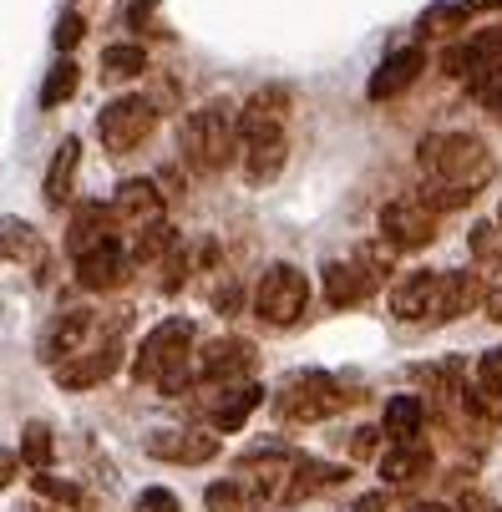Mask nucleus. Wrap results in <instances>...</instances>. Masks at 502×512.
<instances>
[{"mask_svg": "<svg viewBox=\"0 0 502 512\" xmlns=\"http://www.w3.org/2000/svg\"><path fill=\"white\" fill-rule=\"evenodd\" d=\"M416 168L426 173L432 188H457V193H472V198L497 173L487 142L472 137V132H426L416 142Z\"/></svg>", "mask_w": 502, "mask_h": 512, "instance_id": "1", "label": "nucleus"}, {"mask_svg": "<svg viewBox=\"0 0 502 512\" xmlns=\"http://www.w3.org/2000/svg\"><path fill=\"white\" fill-rule=\"evenodd\" d=\"M193 340H198V325L193 320H163L148 340L137 345L132 376L163 386L168 396H183L193 386Z\"/></svg>", "mask_w": 502, "mask_h": 512, "instance_id": "2", "label": "nucleus"}, {"mask_svg": "<svg viewBox=\"0 0 502 512\" xmlns=\"http://www.w3.org/2000/svg\"><path fill=\"white\" fill-rule=\"evenodd\" d=\"M178 142H183V158L193 173H219L239 158V112L229 102H208L183 117Z\"/></svg>", "mask_w": 502, "mask_h": 512, "instance_id": "3", "label": "nucleus"}, {"mask_svg": "<svg viewBox=\"0 0 502 512\" xmlns=\"http://www.w3.org/2000/svg\"><path fill=\"white\" fill-rule=\"evenodd\" d=\"M355 396H345V386L325 371H295L284 376V386L269 396L274 416L290 421V426H315V421H330L340 406H350Z\"/></svg>", "mask_w": 502, "mask_h": 512, "instance_id": "4", "label": "nucleus"}, {"mask_svg": "<svg viewBox=\"0 0 502 512\" xmlns=\"http://www.w3.org/2000/svg\"><path fill=\"white\" fill-rule=\"evenodd\" d=\"M310 305V279L295 269V264H269L259 274V289H254V315L264 325H295Z\"/></svg>", "mask_w": 502, "mask_h": 512, "instance_id": "5", "label": "nucleus"}, {"mask_svg": "<svg viewBox=\"0 0 502 512\" xmlns=\"http://www.w3.org/2000/svg\"><path fill=\"white\" fill-rule=\"evenodd\" d=\"M259 350L244 335H213L203 350H193V386H239L254 376Z\"/></svg>", "mask_w": 502, "mask_h": 512, "instance_id": "6", "label": "nucleus"}, {"mask_svg": "<svg viewBox=\"0 0 502 512\" xmlns=\"http://www.w3.org/2000/svg\"><path fill=\"white\" fill-rule=\"evenodd\" d=\"M158 127V107L153 97H112L102 112H97V137H102V148L107 153H137L142 142L153 137Z\"/></svg>", "mask_w": 502, "mask_h": 512, "instance_id": "7", "label": "nucleus"}, {"mask_svg": "<svg viewBox=\"0 0 502 512\" xmlns=\"http://www.w3.org/2000/svg\"><path fill=\"white\" fill-rule=\"evenodd\" d=\"M264 406V386L259 381H239V386H198V421L208 431H239L254 411Z\"/></svg>", "mask_w": 502, "mask_h": 512, "instance_id": "8", "label": "nucleus"}, {"mask_svg": "<svg viewBox=\"0 0 502 512\" xmlns=\"http://www.w3.org/2000/svg\"><path fill=\"white\" fill-rule=\"evenodd\" d=\"M153 462H173V467H203L224 452L219 436H208L203 426H163V431H148V442H142Z\"/></svg>", "mask_w": 502, "mask_h": 512, "instance_id": "9", "label": "nucleus"}, {"mask_svg": "<svg viewBox=\"0 0 502 512\" xmlns=\"http://www.w3.org/2000/svg\"><path fill=\"white\" fill-rule=\"evenodd\" d=\"M92 330H97V315L92 310H56L51 320H46V330H41V340H36V355H41V365H66L71 355H82L87 350V340H92Z\"/></svg>", "mask_w": 502, "mask_h": 512, "instance_id": "10", "label": "nucleus"}, {"mask_svg": "<svg viewBox=\"0 0 502 512\" xmlns=\"http://www.w3.org/2000/svg\"><path fill=\"white\" fill-rule=\"evenodd\" d=\"M381 239L396 249H426L437 239V213L421 198H391L381 208Z\"/></svg>", "mask_w": 502, "mask_h": 512, "instance_id": "11", "label": "nucleus"}, {"mask_svg": "<svg viewBox=\"0 0 502 512\" xmlns=\"http://www.w3.org/2000/svg\"><path fill=\"white\" fill-rule=\"evenodd\" d=\"M117 365H122V335H107L92 350H82V355H71L66 365H56V386L61 391H92V386L117 376Z\"/></svg>", "mask_w": 502, "mask_h": 512, "instance_id": "12", "label": "nucleus"}, {"mask_svg": "<svg viewBox=\"0 0 502 512\" xmlns=\"http://www.w3.org/2000/svg\"><path fill=\"white\" fill-rule=\"evenodd\" d=\"M290 107H295V97H290V87H279V82L249 92L244 107H234V112H239V142L284 132V117H290Z\"/></svg>", "mask_w": 502, "mask_h": 512, "instance_id": "13", "label": "nucleus"}, {"mask_svg": "<svg viewBox=\"0 0 502 512\" xmlns=\"http://www.w3.org/2000/svg\"><path fill=\"white\" fill-rule=\"evenodd\" d=\"M107 213H112V229L127 224L132 234L148 229V224H163V188L148 183V178H127V183L112 193Z\"/></svg>", "mask_w": 502, "mask_h": 512, "instance_id": "14", "label": "nucleus"}, {"mask_svg": "<svg viewBox=\"0 0 502 512\" xmlns=\"http://www.w3.org/2000/svg\"><path fill=\"white\" fill-rule=\"evenodd\" d=\"M391 315L406 325H432L437 315V269H416L391 284Z\"/></svg>", "mask_w": 502, "mask_h": 512, "instance_id": "15", "label": "nucleus"}, {"mask_svg": "<svg viewBox=\"0 0 502 512\" xmlns=\"http://www.w3.org/2000/svg\"><path fill=\"white\" fill-rule=\"evenodd\" d=\"M421 71H426V51H421V46H401V51H391V56L371 71L366 97H371V102H391V97H401L406 87H416Z\"/></svg>", "mask_w": 502, "mask_h": 512, "instance_id": "16", "label": "nucleus"}, {"mask_svg": "<svg viewBox=\"0 0 502 512\" xmlns=\"http://www.w3.org/2000/svg\"><path fill=\"white\" fill-rule=\"evenodd\" d=\"M482 295H487V284L477 274H467V269H437V315H432V325H447V320L472 315L482 305Z\"/></svg>", "mask_w": 502, "mask_h": 512, "instance_id": "17", "label": "nucleus"}, {"mask_svg": "<svg viewBox=\"0 0 502 512\" xmlns=\"http://www.w3.org/2000/svg\"><path fill=\"white\" fill-rule=\"evenodd\" d=\"M376 284H381V279H371L355 259H330V264H325V300H330L335 310L366 305V300L376 295Z\"/></svg>", "mask_w": 502, "mask_h": 512, "instance_id": "18", "label": "nucleus"}, {"mask_svg": "<svg viewBox=\"0 0 502 512\" xmlns=\"http://www.w3.org/2000/svg\"><path fill=\"white\" fill-rule=\"evenodd\" d=\"M107 239H117L107 203H82L77 213H71V224H66V254H71V264H77L82 254H92V249H102Z\"/></svg>", "mask_w": 502, "mask_h": 512, "instance_id": "19", "label": "nucleus"}, {"mask_svg": "<svg viewBox=\"0 0 502 512\" xmlns=\"http://www.w3.org/2000/svg\"><path fill=\"white\" fill-rule=\"evenodd\" d=\"M497 56H502V31H477V36H467V41L442 51V71L447 77H467L472 82L477 71H487Z\"/></svg>", "mask_w": 502, "mask_h": 512, "instance_id": "20", "label": "nucleus"}, {"mask_svg": "<svg viewBox=\"0 0 502 512\" xmlns=\"http://www.w3.org/2000/svg\"><path fill=\"white\" fill-rule=\"evenodd\" d=\"M432 447L421 442V436H411V442H391L386 452H381V477L391 482V487H411V482H421V477H432Z\"/></svg>", "mask_w": 502, "mask_h": 512, "instance_id": "21", "label": "nucleus"}, {"mask_svg": "<svg viewBox=\"0 0 502 512\" xmlns=\"http://www.w3.org/2000/svg\"><path fill=\"white\" fill-rule=\"evenodd\" d=\"M239 148H244V178H249L254 188L274 183V178L284 173V158H290V142H284V132L249 137V142H239Z\"/></svg>", "mask_w": 502, "mask_h": 512, "instance_id": "22", "label": "nucleus"}, {"mask_svg": "<svg viewBox=\"0 0 502 512\" xmlns=\"http://www.w3.org/2000/svg\"><path fill=\"white\" fill-rule=\"evenodd\" d=\"M77 168H82V137H61V142H56V153H51V163H46V178H41L51 208H61V203L71 198Z\"/></svg>", "mask_w": 502, "mask_h": 512, "instance_id": "23", "label": "nucleus"}, {"mask_svg": "<svg viewBox=\"0 0 502 512\" xmlns=\"http://www.w3.org/2000/svg\"><path fill=\"white\" fill-rule=\"evenodd\" d=\"M0 264H31L36 279H41L46 249H41V234L26 224V218H0Z\"/></svg>", "mask_w": 502, "mask_h": 512, "instance_id": "24", "label": "nucleus"}, {"mask_svg": "<svg viewBox=\"0 0 502 512\" xmlns=\"http://www.w3.org/2000/svg\"><path fill=\"white\" fill-rule=\"evenodd\" d=\"M122 269H127V249H122L117 239H107L102 249H92V254L77 259V284H82V289H112V284L127 279Z\"/></svg>", "mask_w": 502, "mask_h": 512, "instance_id": "25", "label": "nucleus"}, {"mask_svg": "<svg viewBox=\"0 0 502 512\" xmlns=\"http://www.w3.org/2000/svg\"><path fill=\"white\" fill-rule=\"evenodd\" d=\"M345 482V467L335 462H320V457H295V472H290V507L315 497V492H330Z\"/></svg>", "mask_w": 502, "mask_h": 512, "instance_id": "26", "label": "nucleus"}, {"mask_svg": "<svg viewBox=\"0 0 502 512\" xmlns=\"http://www.w3.org/2000/svg\"><path fill=\"white\" fill-rule=\"evenodd\" d=\"M426 426V401L421 396H391L386 411H381V436H391V442H411V436H421Z\"/></svg>", "mask_w": 502, "mask_h": 512, "instance_id": "27", "label": "nucleus"}, {"mask_svg": "<svg viewBox=\"0 0 502 512\" xmlns=\"http://www.w3.org/2000/svg\"><path fill=\"white\" fill-rule=\"evenodd\" d=\"M178 244H183L178 229L163 218V224H148V229H137V234H132V244H127V264H163Z\"/></svg>", "mask_w": 502, "mask_h": 512, "instance_id": "28", "label": "nucleus"}, {"mask_svg": "<svg viewBox=\"0 0 502 512\" xmlns=\"http://www.w3.org/2000/svg\"><path fill=\"white\" fill-rule=\"evenodd\" d=\"M203 264H208V249H203V244H178V249L158 264V269H163V274H158V289H163V295H178V289H183Z\"/></svg>", "mask_w": 502, "mask_h": 512, "instance_id": "29", "label": "nucleus"}, {"mask_svg": "<svg viewBox=\"0 0 502 512\" xmlns=\"http://www.w3.org/2000/svg\"><path fill=\"white\" fill-rule=\"evenodd\" d=\"M77 87H82V66L71 61V56H61V61L46 71V82H41V112L66 107L71 97H77Z\"/></svg>", "mask_w": 502, "mask_h": 512, "instance_id": "30", "label": "nucleus"}, {"mask_svg": "<svg viewBox=\"0 0 502 512\" xmlns=\"http://www.w3.org/2000/svg\"><path fill=\"white\" fill-rule=\"evenodd\" d=\"M142 71H148V51H142L137 41H112L102 51V77L107 82H132V77H142Z\"/></svg>", "mask_w": 502, "mask_h": 512, "instance_id": "31", "label": "nucleus"}, {"mask_svg": "<svg viewBox=\"0 0 502 512\" xmlns=\"http://www.w3.org/2000/svg\"><path fill=\"white\" fill-rule=\"evenodd\" d=\"M31 472H51V457H56V442H51V426H41V421H26V431H21V452H16Z\"/></svg>", "mask_w": 502, "mask_h": 512, "instance_id": "32", "label": "nucleus"}, {"mask_svg": "<svg viewBox=\"0 0 502 512\" xmlns=\"http://www.w3.org/2000/svg\"><path fill=\"white\" fill-rule=\"evenodd\" d=\"M416 31H421V36H457V31H467V11H462V0H457V6H447V0L426 6V11H421V21H416Z\"/></svg>", "mask_w": 502, "mask_h": 512, "instance_id": "33", "label": "nucleus"}, {"mask_svg": "<svg viewBox=\"0 0 502 512\" xmlns=\"http://www.w3.org/2000/svg\"><path fill=\"white\" fill-rule=\"evenodd\" d=\"M31 492L46 497V502H56V507H82V487L66 482V477H56V472H36V477H31Z\"/></svg>", "mask_w": 502, "mask_h": 512, "instance_id": "34", "label": "nucleus"}, {"mask_svg": "<svg viewBox=\"0 0 502 512\" xmlns=\"http://www.w3.org/2000/svg\"><path fill=\"white\" fill-rule=\"evenodd\" d=\"M396 259H401V249H396V244H386V239H371V244L355 249V264H361L371 279L391 274V269H396Z\"/></svg>", "mask_w": 502, "mask_h": 512, "instance_id": "35", "label": "nucleus"}, {"mask_svg": "<svg viewBox=\"0 0 502 512\" xmlns=\"http://www.w3.org/2000/svg\"><path fill=\"white\" fill-rule=\"evenodd\" d=\"M203 507H208V512H249V502H244V492H239L234 477L208 482V487H203Z\"/></svg>", "mask_w": 502, "mask_h": 512, "instance_id": "36", "label": "nucleus"}, {"mask_svg": "<svg viewBox=\"0 0 502 512\" xmlns=\"http://www.w3.org/2000/svg\"><path fill=\"white\" fill-rule=\"evenodd\" d=\"M467 244H472V259L477 264H502V234H497V224H472V234H467Z\"/></svg>", "mask_w": 502, "mask_h": 512, "instance_id": "37", "label": "nucleus"}, {"mask_svg": "<svg viewBox=\"0 0 502 512\" xmlns=\"http://www.w3.org/2000/svg\"><path fill=\"white\" fill-rule=\"evenodd\" d=\"M82 36H87V16H82V11H61V21H56V31H51L56 51L71 56V51L82 46Z\"/></svg>", "mask_w": 502, "mask_h": 512, "instance_id": "38", "label": "nucleus"}, {"mask_svg": "<svg viewBox=\"0 0 502 512\" xmlns=\"http://www.w3.org/2000/svg\"><path fill=\"white\" fill-rule=\"evenodd\" d=\"M467 87H472V97H477L482 107H502V56H497L487 71H477Z\"/></svg>", "mask_w": 502, "mask_h": 512, "instance_id": "39", "label": "nucleus"}, {"mask_svg": "<svg viewBox=\"0 0 502 512\" xmlns=\"http://www.w3.org/2000/svg\"><path fill=\"white\" fill-rule=\"evenodd\" d=\"M477 391L492 401V396H502V345L497 350H487L482 360H477Z\"/></svg>", "mask_w": 502, "mask_h": 512, "instance_id": "40", "label": "nucleus"}, {"mask_svg": "<svg viewBox=\"0 0 502 512\" xmlns=\"http://www.w3.org/2000/svg\"><path fill=\"white\" fill-rule=\"evenodd\" d=\"M132 512H183V502H178V492H168V487H142V492L132 497Z\"/></svg>", "mask_w": 502, "mask_h": 512, "instance_id": "41", "label": "nucleus"}, {"mask_svg": "<svg viewBox=\"0 0 502 512\" xmlns=\"http://www.w3.org/2000/svg\"><path fill=\"white\" fill-rule=\"evenodd\" d=\"M381 447V426H361V431H350V457L355 462H371Z\"/></svg>", "mask_w": 502, "mask_h": 512, "instance_id": "42", "label": "nucleus"}, {"mask_svg": "<svg viewBox=\"0 0 502 512\" xmlns=\"http://www.w3.org/2000/svg\"><path fill=\"white\" fill-rule=\"evenodd\" d=\"M244 305V295H239V284L234 279H224L219 289H213V310H219V315H234Z\"/></svg>", "mask_w": 502, "mask_h": 512, "instance_id": "43", "label": "nucleus"}, {"mask_svg": "<svg viewBox=\"0 0 502 512\" xmlns=\"http://www.w3.org/2000/svg\"><path fill=\"white\" fill-rule=\"evenodd\" d=\"M345 512H391V497H386V492H361Z\"/></svg>", "mask_w": 502, "mask_h": 512, "instance_id": "44", "label": "nucleus"}, {"mask_svg": "<svg viewBox=\"0 0 502 512\" xmlns=\"http://www.w3.org/2000/svg\"><path fill=\"white\" fill-rule=\"evenodd\" d=\"M16 472H21V457H16V452H6V447H0V492H6V487L16 482Z\"/></svg>", "mask_w": 502, "mask_h": 512, "instance_id": "45", "label": "nucleus"}, {"mask_svg": "<svg viewBox=\"0 0 502 512\" xmlns=\"http://www.w3.org/2000/svg\"><path fill=\"white\" fill-rule=\"evenodd\" d=\"M482 310H487V320H492V325H502V284H492L487 295H482Z\"/></svg>", "mask_w": 502, "mask_h": 512, "instance_id": "46", "label": "nucleus"}, {"mask_svg": "<svg viewBox=\"0 0 502 512\" xmlns=\"http://www.w3.org/2000/svg\"><path fill=\"white\" fill-rule=\"evenodd\" d=\"M462 11L472 16V11H502V0H462Z\"/></svg>", "mask_w": 502, "mask_h": 512, "instance_id": "47", "label": "nucleus"}, {"mask_svg": "<svg viewBox=\"0 0 502 512\" xmlns=\"http://www.w3.org/2000/svg\"><path fill=\"white\" fill-rule=\"evenodd\" d=\"M497 234H502V208H497Z\"/></svg>", "mask_w": 502, "mask_h": 512, "instance_id": "48", "label": "nucleus"}, {"mask_svg": "<svg viewBox=\"0 0 502 512\" xmlns=\"http://www.w3.org/2000/svg\"><path fill=\"white\" fill-rule=\"evenodd\" d=\"M492 512H502V507H492Z\"/></svg>", "mask_w": 502, "mask_h": 512, "instance_id": "49", "label": "nucleus"}]
</instances>
